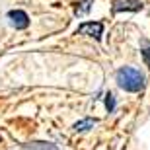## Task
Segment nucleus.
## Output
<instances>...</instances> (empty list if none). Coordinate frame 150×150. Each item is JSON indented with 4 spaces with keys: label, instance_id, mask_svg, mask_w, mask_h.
Returning <instances> with one entry per match:
<instances>
[{
    "label": "nucleus",
    "instance_id": "nucleus-5",
    "mask_svg": "<svg viewBox=\"0 0 150 150\" xmlns=\"http://www.w3.org/2000/svg\"><path fill=\"white\" fill-rule=\"evenodd\" d=\"M25 150H59L51 142H33V144H25Z\"/></svg>",
    "mask_w": 150,
    "mask_h": 150
},
{
    "label": "nucleus",
    "instance_id": "nucleus-4",
    "mask_svg": "<svg viewBox=\"0 0 150 150\" xmlns=\"http://www.w3.org/2000/svg\"><path fill=\"white\" fill-rule=\"evenodd\" d=\"M140 8H142L140 0H117L113 4V14H117V12H137Z\"/></svg>",
    "mask_w": 150,
    "mask_h": 150
},
{
    "label": "nucleus",
    "instance_id": "nucleus-7",
    "mask_svg": "<svg viewBox=\"0 0 150 150\" xmlns=\"http://www.w3.org/2000/svg\"><path fill=\"white\" fill-rule=\"evenodd\" d=\"M92 2L94 0H84V2H80V8H76V16H82V14H86V12L90 10V6H92Z\"/></svg>",
    "mask_w": 150,
    "mask_h": 150
},
{
    "label": "nucleus",
    "instance_id": "nucleus-3",
    "mask_svg": "<svg viewBox=\"0 0 150 150\" xmlns=\"http://www.w3.org/2000/svg\"><path fill=\"white\" fill-rule=\"evenodd\" d=\"M8 20H10V23L16 29H25L29 25V18L23 10H12L10 14H8Z\"/></svg>",
    "mask_w": 150,
    "mask_h": 150
},
{
    "label": "nucleus",
    "instance_id": "nucleus-1",
    "mask_svg": "<svg viewBox=\"0 0 150 150\" xmlns=\"http://www.w3.org/2000/svg\"><path fill=\"white\" fill-rule=\"evenodd\" d=\"M115 82L125 92H140V90L144 88V76H142V72L133 68V67L119 68L115 74Z\"/></svg>",
    "mask_w": 150,
    "mask_h": 150
},
{
    "label": "nucleus",
    "instance_id": "nucleus-6",
    "mask_svg": "<svg viewBox=\"0 0 150 150\" xmlns=\"http://www.w3.org/2000/svg\"><path fill=\"white\" fill-rule=\"evenodd\" d=\"M96 125V119H82V121H78L74 125V131H88Z\"/></svg>",
    "mask_w": 150,
    "mask_h": 150
},
{
    "label": "nucleus",
    "instance_id": "nucleus-2",
    "mask_svg": "<svg viewBox=\"0 0 150 150\" xmlns=\"http://www.w3.org/2000/svg\"><path fill=\"white\" fill-rule=\"evenodd\" d=\"M101 31H103V23H100V22H88L78 28L80 35H90L94 39H101Z\"/></svg>",
    "mask_w": 150,
    "mask_h": 150
},
{
    "label": "nucleus",
    "instance_id": "nucleus-9",
    "mask_svg": "<svg viewBox=\"0 0 150 150\" xmlns=\"http://www.w3.org/2000/svg\"><path fill=\"white\" fill-rule=\"evenodd\" d=\"M142 57H144V61H146V67L150 68V45H148V49L142 51Z\"/></svg>",
    "mask_w": 150,
    "mask_h": 150
},
{
    "label": "nucleus",
    "instance_id": "nucleus-8",
    "mask_svg": "<svg viewBox=\"0 0 150 150\" xmlns=\"http://www.w3.org/2000/svg\"><path fill=\"white\" fill-rule=\"evenodd\" d=\"M105 107H107V111H109V113H113V109H115V96H113V94L105 96Z\"/></svg>",
    "mask_w": 150,
    "mask_h": 150
}]
</instances>
